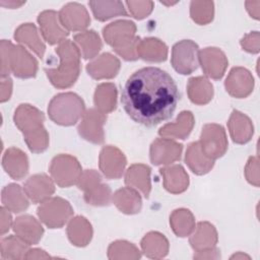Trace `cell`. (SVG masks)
Returning a JSON list of instances; mask_svg holds the SVG:
<instances>
[{
	"mask_svg": "<svg viewBox=\"0 0 260 260\" xmlns=\"http://www.w3.org/2000/svg\"><path fill=\"white\" fill-rule=\"evenodd\" d=\"M135 32L136 25L130 20H117L103 28L106 42L127 61L138 59L137 45L140 39L135 36Z\"/></svg>",
	"mask_w": 260,
	"mask_h": 260,
	"instance_id": "277c9868",
	"label": "cell"
},
{
	"mask_svg": "<svg viewBox=\"0 0 260 260\" xmlns=\"http://www.w3.org/2000/svg\"><path fill=\"white\" fill-rule=\"evenodd\" d=\"M84 113V102L74 92L58 93L51 100L48 106L50 119L61 126L76 124Z\"/></svg>",
	"mask_w": 260,
	"mask_h": 260,
	"instance_id": "8992f818",
	"label": "cell"
},
{
	"mask_svg": "<svg viewBox=\"0 0 260 260\" xmlns=\"http://www.w3.org/2000/svg\"><path fill=\"white\" fill-rule=\"evenodd\" d=\"M125 184L127 187L141 192L145 198H148L151 190L150 168L142 164L132 165L126 172Z\"/></svg>",
	"mask_w": 260,
	"mask_h": 260,
	"instance_id": "cb8c5ba5",
	"label": "cell"
},
{
	"mask_svg": "<svg viewBox=\"0 0 260 260\" xmlns=\"http://www.w3.org/2000/svg\"><path fill=\"white\" fill-rule=\"evenodd\" d=\"M99 165L105 177L108 179H119L123 175L126 157L116 146L107 145L100 152Z\"/></svg>",
	"mask_w": 260,
	"mask_h": 260,
	"instance_id": "7c38bea8",
	"label": "cell"
},
{
	"mask_svg": "<svg viewBox=\"0 0 260 260\" xmlns=\"http://www.w3.org/2000/svg\"><path fill=\"white\" fill-rule=\"evenodd\" d=\"M38 61L20 45L14 46L9 41L1 42V77H8L12 72L16 77L36 76Z\"/></svg>",
	"mask_w": 260,
	"mask_h": 260,
	"instance_id": "5b68a950",
	"label": "cell"
},
{
	"mask_svg": "<svg viewBox=\"0 0 260 260\" xmlns=\"http://www.w3.org/2000/svg\"><path fill=\"white\" fill-rule=\"evenodd\" d=\"M137 56L148 62H162L168 57V47L164 42L155 38L139 40Z\"/></svg>",
	"mask_w": 260,
	"mask_h": 260,
	"instance_id": "83f0119b",
	"label": "cell"
},
{
	"mask_svg": "<svg viewBox=\"0 0 260 260\" xmlns=\"http://www.w3.org/2000/svg\"><path fill=\"white\" fill-rule=\"evenodd\" d=\"M95 109L104 114L113 112L117 106V88L111 82L96 86L93 98Z\"/></svg>",
	"mask_w": 260,
	"mask_h": 260,
	"instance_id": "e575fe53",
	"label": "cell"
},
{
	"mask_svg": "<svg viewBox=\"0 0 260 260\" xmlns=\"http://www.w3.org/2000/svg\"><path fill=\"white\" fill-rule=\"evenodd\" d=\"M111 189L102 182L84 192V200L87 204L94 206H106L112 201Z\"/></svg>",
	"mask_w": 260,
	"mask_h": 260,
	"instance_id": "60d3db41",
	"label": "cell"
},
{
	"mask_svg": "<svg viewBox=\"0 0 260 260\" xmlns=\"http://www.w3.org/2000/svg\"><path fill=\"white\" fill-rule=\"evenodd\" d=\"M67 235L73 245L84 247L91 239L92 229L85 217L76 216L70 220L67 228Z\"/></svg>",
	"mask_w": 260,
	"mask_h": 260,
	"instance_id": "836d02e7",
	"label": "cell"
},
{
	"mask_svg": "<svg viewBox=\"0 0 260 260\" xmlns=\"http://www.w3.org/2000/svg\"><path fill=\"white\" fill-rule=\"evenodd\" d=\"M120 70V61L110 53H104L86 65V71L94 79H110Z\"/></svg>",
	"mask_w": 260,
	"mask_h": 260,
	"instance_id": "d6986e66",
	"label": "cell"
},
{
	"mask_svg": "<svg viewBox=\"0 0 260 260\" xmlns=\"http://www.w3.org/2000/svg\"><path fill=\"white\" fill-rule=\"evenodd\" d=\"M38 22L43 38L50 45L60 44L69 32L63 27L59 20V14L54 10H45L38 16Z\"/></svg>",
	"mask_w": 260,
	"mask_h": 260,
	"instance_id": "5bb4252c",
	"label": "cell"
},
{
	"mask_svg": "<svg viewBox=\"0 0 260 260\" xmlns=\"http://www.w3.org/2000/svg\"><path fill=\"white\" fill-rule=\"evenodd\" d=\"M12 91V80L8 77H1V102L10 99Z\"/></svg>",
	"mask_w": 260,
	"mask_h": 260,
	"instance_id": "bcb514c9",
	"label": "cell"
},
{
	"mask_svg": "<svg viewBox=\"0 0 260 260\" xmlns=\"http://www.w3.org/2000/svg\"><path fill=\"white\" fill-rule=\"evenodd\" d=\"M245 176L247 181L258 187L259 186V173H258V157L251 156L246 165L245 169Z\"/></svg>",
	"mask_w": 260,
	"mask_h": 260,
	"instance_id": "ee69618b",
	"label": "cell"
},
{
	"mask_svg": "<svg viewBox=\"0 0 260 260\" xmlns=\"http://www.w3.org/2000/svg\"><path fill=\"white\" fill-rule=\"evenodd\" d=\"M187 92L192 103L199 106L206 105L212 100L213 86L206 77H192L188 80Z\"/></svg>",
	"mask_w": 260,
	"mask_h": 260,
	"instance_id": "1f68e13d",
	"label": "cell"
},
{
	"mask_svg": "<svg viewBox=\"0 0 260 260\" xmlns=\"http://www.w3.org/2000/svg\"><path fill=\"white\" fill-rule=\"evenodd\" d=\"M231 137L234 142L238 144H244L251 140L254 127L252 121L243 113L234 110L228 122Z\"/></svg>",
	"mask_w": 260,
	"mask_h": 260,
	"instance_id": "ffe728a7",
	"label": "cell"
},
{
	"mask_svg": "<svg viewBox=\"0 0 260 260\" xmlns=\"http://www.w3.org/2000/svg\"><path fill=\"white\" fill-rule=\"evenodd\" d=\"M5 172L14 180H21L28 172V159L26 154L15 147L6 150L2 158Z\"/></svg>",
	"mask_w": 260,
	"mask_h": 260,
	"instance_id": "7402d4cb",
	"label": "cell"
},
{
	"mask_svg": "<svg viewBox=\"0 0 260 260\" xmlns=\"http://www.w3.org/2000/svg\"><path fill=\"white\" fill-rule=\"evenodd\" d=\"M141 249L148 258H161L168 254L169 243L164 235L151 232L142 239Z\"/></svg>",
	"mask_w": 260,
	"mask_h": 260,
	"instance_id": "d590c367",
	"label": "cell"
},
{
	"mask_svg": "<svg viewBox=\"0 0 260 260\" xmlns=\"http://www.w3.org/2000/svg\"><path fill=\"white\" fill-rule=\"evenodd\" d=\"M171 63L183 75L193 73L199 65V47L191 40H183L173 46Z\"/></svg>",
	"mask_w": 260,
	"mask_h": 260,
	"instance_id": "9c48e42d",
	"label": "cell"
},
{
	"mask_svg": "<svg viewBox=\"0 0 260 260\" xmlns=\"http://www.w3.org/2000/svg\"><path fill=\"white\" fill-rule=\"evenodd\" d=\"M180 93L172 76L157 67H144L126 80L121 102L127 115L136 123L152 127L170 119Z\"/></svg>",
	"mask_w": 260,
	"mask_h": 260,
	"instance_id": "6da1fadb",
	"label": "cell"
},
{
	"mask_svg": "<svg viewBox=\"0 0 260 260\" xmlns=\"http://www.w3.org/2000/svg\"><path fill=\"white\" fill-rule=\"evenodd\" d=\"M28 244L18 236H9L1 240V256L3 259H21L28 251Z\"/></svg>",
	"mask_w": 260,
	"mask_h": 260,
	"instance_id": "f35d334b",
	"label": "cell"
},
{
	"mask_svg": "<svg viewBox=\"0 0 260 260\" xmlns=\"http://www.w3.org/2000/svg\"><path fill=\"white\" fill-rule=\"evenodd\" d=\"M24 258H50V256L41 249H29Z\"/></svg>",
	"mask_w": 260,
	"mask_h": 260,
	"instance_id": "681fc988",
	"label": "cell"
},
{
	"mask_svg": "<svg viewBox=\"0 0 260 260\" xmlns=\"http://www.w3.org/2000/svg\"><path fill=\"white\" fill-rule=\"evenodd\" d=\"M49 171L53 181L62 188L77 184L82 174L79 161L69 154H59L55 156L51 161Z\"/></svg>",
	"mask_w": 260,
	"mask_h": 260,
	"instance_id": "52a82bcc",
	"label": "cell"
},
{
	"mask_svg": "<svg viewBox=\"0 0 260 260\" xmlns=\"http://www.w3.org/2000/svg\"><path fill=\"white\" fill-rule=\"evenodd\" d=\"M9 210L6 209L4 206L1 207V235H4L6 232L9 231L11 223H12V219H11V215L8 212Z\"/></svg>",
	"mask_w": 260,
	"mask_h": 260,
	"instance_id": "7dc6e473",
	"label": "cell"
},
{
	"mask_svg": "<svg viewBox=\"0 0 260 260\" xmlns=\"http://www.w3.org/2000/svg\"><path fill=\"white\" fill-rule=\"evenodd\" d=\"M199 63L206 76L220 79L225 72L229 61L221 50L212 47L199 51Z\"/></svg>",
	"mask_w": 260,
	"mask_h": 260,
	"instance_id": "9a60e30c",
	"label": "cell"
},
{
	"mask_svg": "<svg viewBox=\"0 0 260 260\" xmlns=\"http://www.w3.org/2000/svg\"><path fill=\"white\" fill-rule=\"evenodd\" d=\"M106 120L107 115L96 109L85 111L77 128L79 135L89 142L95 144L103 143L105 139L103 126L106 123Z\"/></svg>",
	"mask_w": 260,
	"mask_h": 260,
	"instance_id": "8fae6325",
	"label": "cell"
},
{
	"mask_svg": "<svg viewBox=\"0 0 260 260\" xmlns=\"http://www.w3.org/2000/svg\"><path fill=\"white\" fill-rule=\"evenodd\" d=\"M73 43L84 59L94 58L103 46L99 35L94 30H84L74 35Z\"/></svg>",
	"mask_w": 260,
	"mask_h": 260,
	"instance_id": "d6a6232c",
	"label": "cell"
},
{
	"mask_svg": "<svg viewBox=\"0 0 260 260\" xmlns=\"http://www.w3.org/2000/svg\"><path fill=\"white\" fill-rule=\"evenodd\" d=\"M13 231L20 239L28 245L38 244L44 234L41 223L31 215L18 216L12 224Z\"/></svg>",
	"mask_w": 260,
	"mask_h": 260,
	"instance_id": "44dd1931",
	"label": "cell"
},
{
	"mask_svg": "<svg viewBox=\"0 0 260 260\" xmlns=\"http://www.w3.org/2000/svg\"><path fill=\"white\" fill-rule=\"evenodd\" d=\"M59 65L56 68H45L47 77L57 88H67L74 84L80 72V52L70 40H64L56 48Z\"/></svg>",
	"mask_w": 260,
	"mask_h": 260,
	"instance_id": "3957f363",
	"label": "cell"
},
{
	"mask_svg": "<svg viewBox=\"0 0 260 260\" xmlns=\"http://www.w3.org/2000/svg\"><path fill=\"white\" fill-rule=\"evenodd\" d=\"M89 6L95 19L100 21H105L115 16L127 15L124 4L121 1H89Z\"/></svg>",
	"mask_w": 260,
	"mask_h": 260,
	"instance_id": "74e56055",
	"label": "cell"
},
{
	"mask_svg": "<svg viewBox=\"0 0 260 260\" xmlns=\"http://www.w3.org/2000/svg\"><path fill=\"white\" fill-rule=\"evenodd\" d=\"M126 5L130 14L137 19L146 17L153 9L152 1H127Z\"/></svg>",
	"mask_w": 260,
	"mask_h": 260,
	"instance_id": "b9f144b4",
	"label": "cell"
},
{
	"mask_svg": "<svg viewBox=\"0 0 260 260\" xmlns=\"http://www.w3.org/2000/svg\"><path fill=\"white\" fill-rule=\"evenodd\" d=\"M246 9L251 15V17L255 19H259V7H260V1H247L245 3Z\"/></svg>",
	"mask_w": 260,
	"mask_h": 260,
	"instance_id": "c3c4849f",
	"label": "cell"
},
{
	"mask_svg": "<svg viewBox=\"0 0 260 260\" xmlns=\"http://www.w3.org/2000/svg\"><path fill=\"white\" fill-rule=\"evenodd\" d=\"M224 86L232 96L243 99L253 91L254 78L246 68L234 67L224 81Z\"/></svg>",
	"mask_w": 260,
	"mask_h": 260,
	"instance_id": "e0dca14e",
	"label": "cell"
},
{
	"mask_svg": "<svg viewBox=\"0 0 260 260\" xmlns=\"http://www.w3.org/2000/svg\"><path fill=\"white\" fill-rule=\"evenodd\" d=\"M14 123L23 133L24 141L30 151L35 153L43 152L49 146V134L43 123L44 114L28 104H21L15 110Z\"/></svg>",
	"mask_w": 260,
	"mask_h": 260,
	"instance_id": "7a4b0ae2",
	"label": "cell"
},
{
	"mask_svg": "<svg viewBox=\"0 0 260 260\" xmlns=\"http://www.w3.org/2000/svg\"><path fill=\"white\" fill-rule=\"evenodd\" d=\"M73 208L63 198L53 197L45 200L38 207L40 219L50 229L62 228L72 216Z\"/></svg>",
	"mask_w": 260,
	"mask_h": 260,
	"instance_id": "ba28073f",
	"label": "cell"
},
{
	"mask_svg": "<svg viewBox=\"0 0 260 260\" xmlns=\"http://www.w3.org/2000/svg\"><path fill=\"white\" fill-rule=\"evenodd\" d=\"M185 161L189 169L199 176L207 174L214 165V160L204 154L198 141L192 142L188 145L185 154Z\"/></svg>",
	"mask_w": 260,
	"mask_h": 260,
	"instance_id": "4316f807",
	"label": "cell"
},
{
	"mask_svg": "<svg viewBox=\"0 0 260 260\" xmlns=\"http://www.w3.org/2000/svg\"><path fill=\"white\" fill-rule=\"evenodd\" d=\"M194 126V116L190 111H183L177 120L166 124L158 130L159 136L169 139H185L192 131Z\"/></svg>",
	"mask_w": 260,
	"mask_h": 260,
	"instance_id": "603a6c76",
	"label": "cell"
},
{
	"mask_svg": "<svg viewBox=\"0 0 260 260\" xmlns=\"http://www.w3.org/2000/svg\"><path fill=\"white\" fill-rule=\"evenodd\" d=\"M58 14L61 24L67 31H82L90 23L86 8L79 3H68L64 5Z\"/></svg>",
	"mask_w": 260,
	"mask_h": 260,
	"instance_id": "2e32d148",
	"label": "cell"
},
{
	"mask_svg": "<svg viewBox=\"0 0 260 260\" xmlns=\"http://www.w3.org/2000/svg\"><path fill=\"white\" fill-rule=\"evenodd\" d=\"M198 142L204 154L213 160L221 157L228 149L225 130L218 124L204 125Z\"/></svg>",
	"mask_w": 260,
	"mask_h": 260,
	"instance_id": "30bf717a",
	"label": "cell"
},
{
	"mask_svg": "<svg viewBox=\"0 0 260 260\" xmlns=\"http://www.w3.org/2000/svg\"><path fill=\"white\" fill-rule=\"evenodd\" d=\"M214 5L211 1H192L190 4L191 18L198 24L204 25L213 19Z\"/></svg>",
	"mask_w": 260,
	"mask_h": 260,
	"instance_id": "ab89813d",
	"label": "cell"
},
{
	"mask_svg": "<svg viewBox=\"0 0 260 260\" xmlns=\"http://www.w3.org/2000/svg\"><path fill=\"white\" fill-rule=\"evenodd\" d=\"M14 39L19 44L27 46L39 58H44L46 46L42 42L35 24L23 23L19 25L14 32Z\"/></svg>",
	"mask_w": 260,
	"mask_h": 260,
	"instance_id": "f1b7e54d",
	"label": "cell"
},
{
	"mask_svg": "<svg viewBox=\"0 0 260 260\" xmlns=\"http://www.w3.org/2000/svg\"><path fill=\"white\" fill-rule=\"evenodd\" d=\"M24 192L34 203H42L49 199L55 192L54 183L46 174H37L27 179Z\"/></svg>",
	"mask_w": 260,
	"mask_h": 260,
	"instance_id": "ac0fdd59",
	"label": "cell"
},
{
	"mask_svg": "<svg viewBox=\"0 0 260 260\" xmlns=\"http://www.w3.org/2000/svg\"><path fill=\"white\" fill-rule=\"evenodd\" d=\"M25 2H17V1H8V2H5V1H1L0 4L4 7H8V8H18L20 7L21 5H23Z\"/></svg>",
	"mask_w": 260,
	"mask_h": 260,
	"instance_id": "f907efd6",
	"label": "cell"
},
{
	"mask_svg": "<svg viewBox=\"0 0 260 260\" xmlns=\"http://www.w3.org/2000/svg\"><path fill=\"white\" fill-rule=\"evenodd\" d=\"M183 145L169 138H156L150 145V160L153 165H170L181 158Z\"/></svg>",
	"mask_w": 260,
	"mask_h": 260,
	"instance_id": "4fadbf2b",
	"label": "cell"
},
{
	"mask_svg": "<svg viewBox=\"0 0 260 260\" xmlns=\"http://www.w3.org/2000/svg\"><path fill=\"white\" fill-rule=\"evenodd\" d=\"M159 171L164 178V187L170 193L180 194L188 188L189 177L181 165L168 166Z\"/></svg>",
	"mask_w": 260,
	"mask_h": 260,
	"instance_id": "d4e9b609",
	"label": "cell"
},
{
	"mask_svg": "<svg viewBox=\"0 0 260 260\" xmlns=\"http://www.w3.org/2000/svg\"><path fill=\"white\" fill-rule=\"evenodd\" d=\"M101 182H102V178L96 171L86 170V171L82 172V174L77 182V186L80 190L85 192Z\"/></svg>",
	"mask_w": 260,
	"mask_h": 260,
	"instance_id": "7bdbcfd3",
	"label": "cell"
},
{
	"mask_svg": "<svg viewBox=\"0 0 260 260\" xmlns=\"http://www.w3.org/2000/svg\"><path fill=\"white\" fill-rule=\"evenodd\" d=\"M189 242L196 252L215 248L217 243L216 230L211 223L207 221H200L195 226Z\"/></svg>",
	"mask_w": 260,
	"mask_h": 260,
	"instance_id": "484cf974",
	"label": "cell"
},
{
	"mask_svg": "<svg viewBox=\"0 0 260 260\" xmlns=\"http://www.w3.org/2000/svg\"><path fill=\"white\" fill-rule=\"evenodd\" d=\"M241 46L243 50L249 53H258L259 52V32L252 31L246 35L241 40Z\"/></svg>",
	"mask_w": 260,
	"mask_h": 260,
	"instance_id": "f6af8a7d",
	"label": "cell"
},
{
	"mask_svg": "<svg viewBox=\"0 0 260 260\" xmlns=\"http://www.w3.org/2000/svg\"><path fill=\"white\" fill-rule=\"evenodd\" d=\"M170 224L178 237H187L195 229V218L190 210L185 208L176 209L170 216Z\"/></svg>",
	"mask_w": 260,
	"mask_h": 260,
	"instance_id": "8d00e7d4",
	"label": "cell"
},
{
	"mask_svg": "<svg viewBox=\"0 0 260 260\" xmlns=\"http://www.w3.org/2000/svg\"><path fill=\"white\" fill-rule=\"evenodd\" d=\"M2 203L3 206L15 213H19L27 209L29 202L24 189H21L19 185L9 184L2 190Z\"/></svg>",
	"mask_w": 260,
	"mask_h": 260,
	"instance_id": "4dcf8cb0",
	"label": "cell"
},
{
	"mask_svg": "<svg viewBox=\"0 0 260 260\" xmlns=\"http://www.w3.org/2000/svg\"><path fill=\"white\" fill-rule=\"evenodd\" d=\"M112 201L121 212L126 214H134L141 209V197L138 191L133 188L125 187L119 189L112 196Z\"/></svg>",
	"mask_w": 260,
	"mask_h": 260,
	"instance_id": "f546056e",
	"label": "cell"
}]
</instances>
